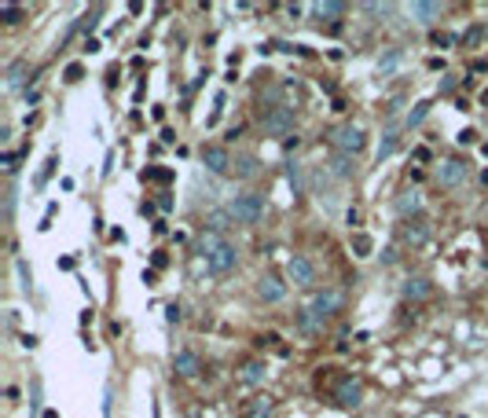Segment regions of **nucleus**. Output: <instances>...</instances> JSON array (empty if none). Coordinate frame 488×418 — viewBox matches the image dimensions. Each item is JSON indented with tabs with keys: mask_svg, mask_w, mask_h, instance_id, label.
Instances as JSON below:
<instances>
[{
	"mask_svg": "<svg viewBox=\"0 0 488 418\" xmlns=\"http://www.w3.org/2000/svg\"><path fill=\"white\" fill-rule=\"evenodd\" d=\"M199 253L206 257V264H209L213 276H227V271H235V264H239V250L227 243L220 231H206L199 238Z\"/></svg>",
	"mask_w": 488,
	"mask_h": 418,
	"instance_id": "obj_1",
	"label": "nucleus"
},
{
	"mask_svg": "<svg viewBox=\"0 0 488 418\" xmlns=\"http://www.w3.org/2000/svg\"><path fill=\"white\" fill-rule=\"evenodd\" d=\"M331 143H334V151H338V154L356 158V154L367 147V133H364L360 125H338L334 133H331Z\"/></svg>",
	"mask_w": 488,
	"mask_h": 418,
	"instance_id": "obj_2",
	"label": "nucleus"
},
{
	"mask_svg": "<svg viewBox=\"0 0 488 418\" xmlns=\"http://www.w3.org/2000/svg\"><path fill=\"white\" fill-rule=\"evenodd\" d=\"M227 213L235 217V224H257L265 217V198L261 195H235L232 202H227Z\"/></svg>",
	"mask_w": 488,
	"mask_h": 418,
	"instance_id": "obj_3",
	"label": "nucleus"
},
{
	"mask_svg": "<svg viewBox=\"0 0 488 418\" xmlns=\"http://www.w3.org/2000/svg\"><path fill=\"white\" fill-rule=\"evenodd\" d=\"M341 304H345L341 290H316L312 297L305 301V312H312L319 323H323V319H331L334 312H341Z\"/></svg>",
	"mask_w": 488,
	"mask_h": 418,
	"instance_id": "obj_4",
	"label": "nucleus"
},
{
	"mask_svg": "<svg viewBox=\"0 0 488 418\" xmlns=\"http://www.w3.org/2000/svg\"><path fill=\"white\" fill-rule=\"evenodd\" d=\"M265 133L279 136V140H290V133H294V110L290 107H272L265 114Z\"/></svg>",
	"mask_w": 488,
	"mask_h": 418,
	"instance_id": "obj_5",
	"label": "nucleus"
},
{
	"mask_svg": "<svg viewBox=\"0 0 488 418\" xmlns=\"http://www.w3.org/2000/svg\"><path fill=\"white\" fill-rule=\"evenodd\" d=\"M286 279L294 286H312L316 283V264L308 261V257H294V261L286 264Z\"/></svg>",
	"mask_w": 488,
	"mask_h": 418,
	"instance_id": "obj_6",
	"label": "nucleus"
},
{
	"mask_svg": "<svg viewBox=\"0 0 488 418\" xmlns=\"http://www.w3.org/2000/svg\"><path fill=\"white\" fill-rule=\"evenodd\" d=\"M334 400H338L341 407H360L364 404V382L360 378H345L334 389Z\"/></svg>",
	"mask_w": 488,
	"mask_h": 418,
	"instance_id": "obj_7",
	"label": "nucleus"
},
{
	"mask_svg": "<svg viewBox=\"0 0 488 418\" xmlns=\"http://www.w3.org/2000/svg\"><path fill=\"white\" fill-rule=\"evenodd\" d=\"M408 11L418 26H433L444 15V4H437V0H415V4H408Z\"/></svg>",
	"mask_w": 488,
	"mask_h": 418,
	"instance_id": "obj_8",
	"label": "nucleus"
},
{
	"mask_svg": "<svg viewBox=\"0 0 488 418\" xmlns=\"http://www.w3.org/2000/svg\"><path fill=\"white\" fill-rule=\"evenodd\" d=\"M232 162H235V158L227 154V147H217V143L202 147V166H206L209 173H227V169H232Z\"/></svg>",
	"mask_w": 488,
	"mask_h": 418,
	"instance_id": "obj_9",
	"label": "nucleus"
},
{
	"mask_svg": "<svg viewBox=\"0 0 488 418\" xmlns=\"http://www.w3.org/2000/svg\"><path fill=\"white\" fill-rule=\"evenodd\" d=\"M437 180H441V187H459L466 180V162H459V158H448V162H441V169H437Z\"/></svg>",
	"mask_w": 488,
	"mask_h": 418,
	"instance_id": "obj_10",
	"label": "nucleus"
},
{
	"mask_svg": "<svg viewBox=\"0 0 488 418\" xmlns=\"http://www.w3.org/2000/svg\"><path fill=\"white\" fill-rule=\"evenodd\" d=\"M199 371H202V360H199V352L184 349V352H176V356H173V375H180V378H194Z\"/></svg>",
	"mask_w": 488,
	"mask_h": 418,
	"instance_id": "obj_11",
	"label": "nucleus"
},
{
	"mask_svg": "<svg viewBox=\"0 0 488 418\" xmlns=\"http://www.w3.org/2000/svg\"><path fill=\"white\" fill-rule=\"evenodd\" d=\"M257 297H261L265 304H279L286 297V283L275 279V276H265L261 283H257Z\"/></svg>",
	"mask_w": 488,
	"mask_h": 418,
	"instance_id": "obj_12",
	"label": "nucleus"
},
{
	"mask_svg": "<svg viewBox=\"0 0 488 418\" xmlns=\"http://www.w3.org/2000/svg\"><path fill=\"white\" fill-rule=\"evenodd\" d=\"M400 238H404L408 246H422V243L430 238V224H426V220H418V217H415V220H404Z\"/></svg>",
	"mask_w": 488,
	"mask_h": 418,
	"instance_id": "obj_13",
	"label": "nucleus"
},
{
	"mask_svg": "<svg viewBox=\"0 0 488 418\" xmlns=\"http://www.w3.org/2000/svg\"><path fill=\"white\" fill-rule=\"evenodd\" d=\"M400 294L408 297V301H422V297H430L433 294V283L426 276H411V279H404L400 283Z\"/></svg>",
	"mask_w": 488,
	"mask_h": 418,
	"instance_id": "obj_14",
	"label": "nucleus"
},
{
	"mask_svg": "<svg viewBox=\"0 0 488 418\" xmlns=\"http://www.w3.org/2000/svg\"><path fill=\"white\" fill-rule=\"evenodd\" d=\"M272 407H275V400L265 393V396H253L246 407H242V418H268L272 414Z\"/></svg>",
	"mask_w": 488,
	"mask_h": 418,
	"instance_id": "obj_15",
	"label": "nucleus"
},
{
	"mask_svg": "<svg viewBox=\"0 0 488 418\" xmlns=\"http://www.w3.org/2000/svg\"><path fill=\"white\" fill-rule=\"evenodd\" d=\"M422 209V195L411 187V191H404V195H397V213L400 217H411V213H418Z\"/></svg>",
	"mask_w": 488,
	"mask_h": 418,
	"instance_id": "obj_16",
	"label": "nucleus"
},
{
	"mask_svg": "<svg viewBox=\"0 0 488 418\" xmlns=\"http://www.w3.org/2000/svg\"><path fill=\"white\" fill-rule=\"evenodd\" d=\"M232 173L239 176V180H250V176H257V158L253 154H235Z\"/></svg>",
	"mask_w": 488,
	"mask_h": 418,
	"instance_id": "obj_17",
	"label": "nucleus"
},
{
	"mask_svg": "<svg viewBox=\"0 0 488 418\" xmlns=\"http://www.w3.org/2000/svg\"><path fill=\"white\" fill-rule=\"evenodd\" d=\"M265 375H268V371H265V363H261V360H250V363L239 371V382H246V385H261Z\"/></svg>",
	"mask_w": 488,
	"mask_h": 418,
	"instance_id": "obj_18",
	"label": "nucleus"
},
{
	"mask_svg": "<svg viewBox=\"0 0 488 418\" xmlns=\"http://www.w3.org/2000/svg\"><path fill=\"white\" fill-rule=\"evenodd\" d=\"M26 77H29V62H11V67H8V88L15 92V88H22L26 85Z\"/></svg>",
	"mask_w": 488,
	"mask_h": 418,
	"instance_id": "obj_19",
	"label": "nucleus"
},
{
	"mask_svg": "<svg viewBox=\"0 0 488 418\" xmlns=\"http://www.w3.org/2000/svg\"><path fill=\"white\" fill-rule=\"evenodd\" d=\"M352 158L349 154H334L331 158V176H334V180H349V176H352Z\"/></svg>",
	"mask_w": 488,
	"mask_h": 418,
	"instance_id": "obj_20",
	"label": "nucleus"
},
{
	"mask_svg": "<svg viewBox=\"0 0 488 418\" xmlns=\"http://www.w3.org/2000/svg\"><path fill=\"white\" fill-rule=\"evenodd\" d=\"M400 62H404V52H400V48H393V52H385V55L378 59V74H382V77L397 74V70H400Z\"/></svg>",
	"mask_w": 488,
	"mask_h": 418,
	"instance_id": "obj_21",
	"label": "nucleus"
},
{
	"mask_svg": "<svg viewBox=\"0 0 488 418\" xmlns=\"http://www.w3.org/2000/svg\"><path fill=\"white\" fill-rule=\"evenodd\" d=\"M209 231H224V228H232V224H235V217L232 213H227V209H209Z\"/></svg>",
	"mask_w": 488,
	"mask_h": 418,
	"instance_id": "obj_22",
	"label": "nucleus"
},
{
	"mask_svg": "<svg viewBox=\"0 0 488 418\" xmlns=\"http://www.w3.org/2000/svg\"><path fill=\"white\" fill-rule=\"evenodd\" d=\"M312 11L319 15V19H338V15H345V4H338V0H319Z\"/></svg>",
	"mask_w": 488,
	"mask_h": 418,
	"instance_id": "obj_23",
	"label": "nucleus"
},
{
	"mask_svg": "<svg viewBox=\"0 0 488 418\" xmlns=\"http://www.w3.org/2000/svg\"><path fill=\"white\" fill-rule=\"evenodd\" d=\"M397 147H400V136L397 133H385V140L378 143V162H385L389 154H397Z\"/></svg>",
	"mask_w": 488,
	"mask_h": 418,
	"instance_id": "obj_24",
	"label": "nucleus"
},
{
	"mask_svg": "<svg viewBox=\"0 0 488 418\" xmlns=\"http://www.w3.org/2000/svg\"><path fill=\"white\" fill-rule=\"evenodd\" d=\"M371 250H375V243H371V235L356 231V235H352V253H356V257H371Z\"/></svg>",
	"mask_w": 488,
	"mask_h": 418,
	"instance_id": "obj_25",
	"label": "nucleus"
},
{
	"mask_svg": "<svg viewBox=\"0 0 488 418\" xmlns=\"http://www.w3.org/2000/svg\"><path fill=\"white\" fill-rule=\"evenodd\" d=\"M430 100H422V103H415V110H411V114H408V128H415V125H422V121H426V114H430Z\"/></svg>",
	"mask_w": 488,
	"mask_h": 418,
	"instance_id": "obj_26",
	"label": "nucleus"
},
{
	"mask_svg": "<svg viewBox=\"0 0 488 418\" xmlns=\"http://www.w3.org/2000/svg\"><path fill=\"white\" fill-rule=\"evenodd\" d=\"M286 180H290V187H294V195H301V191H305V180H301V166H298V162H290V166H286Z\"/></svg>",
	"mask_w": 488,
	"mask_h": 418,
	"instance_id": "obj_27",
	"label": "nucleus"
},
{
	"mask_svg": "<svg viewBox=\"0 0 488 418\" xmlns=\"http://www.w3.org/2000/svg\"><path fill=\"white\" fill-rule=\"evenodd\" d=\"M298 327H301L305 334H316V330H319L323 323H319V319H316L312 312H305V309H301V312H298Z\"/></svg>",
	"mask_w": 488,
	"mask_h": 418,
	"instance_id": "obj_28",
	"label": "nucleus"
},
{
	"mask_svg": "<svg viewBox=\"0 0 488 418\" xmlns=\"http://www.w3.org/2000/svg\"><path fill=\"white\" fill-rule=\"evenodd\" d=\"M0 15H4V22H19V19H22V8L4 4V8H0Z\"/></svg>",
	"mask_w": 488,
	"mask_h": 418,
	"instance_id": "obj_29",
	"label": "nucleus"
},
{
	"mask_svg": "<svg viewBox=\"0 0 488 418\" xmlns=\"http://www.w3.org/2000/svg\"><path fill=\"white\" fill-rule=\"evenodd\" d=\"M484 34H488V29H484V26H477V29H470V34L463 37V44H466V48H474V44H477V41H481Z\"/></svg>",
	"mask_w": 488,
	"mask_h": 418,
	"instance_id": "obj_30",
	"label": "nucleus"
},
{
	"mask_svg": "<svg viewBox=\"0 0 488 418\" xmlns=\"http://www.w3.org/2000/svg\"><path fill=\"white\" fill-rule=\"evenodd\" d=\"M364 11H371V15H389V4H364Z\"/></svg>",
	"mask_w": 488,
	"mask_h": 418,
	"instance_id": "obj_31",
	"label": "nucleus"
},
{
	"mask_svg": "<svg viewBox=\"0 0 488 418\" xmlns=\"http://www.w3.org/2000/svg\"><path fill=\"white\" fill-rule=\"evenodd\" d=\"M15 162H19V158H15V154H4V158H0V166H4L8 173H15Z\"/></svg>",
	"mask_w": 488,
	"mask_h": 418,
	"instance_id": "obj_32",
	"label": "nucleus"
},
{
	"mask_svg": "<svg viewBox=\"0 0 488 418\" xmlns=\"http://www.w3.org/2000/svg\"><path fill=\"white\" fill-rule=\"evenodd\" d=\"M77 77H81V67L74 62V67H67V81H77Z\"/></svg>",
	"mask_w": 488,
	"mask_h": 418,
	"instance_id": "obj_33",
	"label": "nucleus"
},
{
	"mask_svg": "<svg viewBox=\"0 0 488 418\" xmlns=\"http://www.w3.org/2000/svg\"><path fill=\"white\" fill-rule=\"evenodd\" d=\"M166 316H169V323H176V319H180V309H176V304H169Z\"/></svg>",
	"mask_w": 488,
	"mask_h": 418,
	"instance_id": "obj_34",
	"label": "nucleus"
},
{
	"mask_svg": "<svg viewBox=\"0 0 488 418\" xmlns=\"http://www.w3.org/2000/svg\"><path fill=\"white\" fill-rule=\"evenodd\" d=\"M484 154H488V147H484Z\"/></svg>",
	"mask_w": 488,
	"mask_h": 418,
	"instance_id": "obj_35",
	"label": "nucleus"
}]
</instances>
